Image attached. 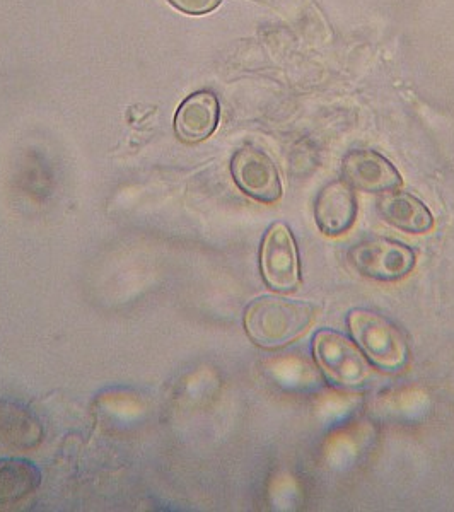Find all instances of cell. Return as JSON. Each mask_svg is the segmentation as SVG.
Returning <instances> with one entry per match:
<instances>
[{
  "label": "cell",
  "instance_id": "obj_1",
  "mask_svg": "<svg viewBox=\"0 0 454 512\" xmlns=\"http://www.w3.org/2000/svg\"><path fill=\"white\" fill-rule=\"evenodd\" d=\"M313 318L311 304L265 296L246 309L245 328L248 337L263 349H279L301 337Z\"/></svg>",
  "mask_w": 454,
  "mask_h": 512
},
{
  "label": "cell",
  "instance_id": "obj_2",
  "mask_svg": "<svg viewBox=\"0 0 454 512\" xmlns=\"http://www.w3.org/2000/svg\"><path fill=\"white\" fill-rule=\"evenodd\" d=\"M349 328L357 347L383 373H400L408 362L407 340L398 326L369 309L350 311Z\"/></svg>",
  "mask_w": 454,
  "mask_h": 512
},
{
  "label": "cell",
  "instance_id": "obj_3",
  "mask_svg": "<svg viewBox=\"0 0 454 512\" xmlns=\"http://www.w3.org/2000/svg\"><path fill=\"white\" fill-rule=\"evenodd\" d=\"M313 352L325 378L342 390H362L373 378L371 362L342 333L333 330L316 333Z\"/></svg>",
  "mask_w": 454,
  "mask_h": 512
},
{
  "label": "cell",
  "instance_id": "obj_4",
  "mask_svg": "<svg viewBox=\"0 0 454 512\" xmlns=\"http://www.w3.org/2000/svg\"><path fill=\"white\" fill-rule=\"evenodd\" d=\"M349 260L359 274L381 282L407 277L415 267V253L391 239H367L349 251Z\"/></svg>",
  "mask_w": 454,
  "mask_h": 512
},
{
  "label": "cell",
  "instance_id": "obj_5",
  "mask_svg": "<svg viewBox=\"0 0 454 512\" xmlns=\"http://www.w3.org/2000/svg\"><path fill=\"white\" fill-rule=\"evenodd\" d=\"M263 280L272 291L291 292L299 286V256L291 229L277 222L268 229L260 251Z\"/></svg>",
  "mask_w": 454,
  "mask_h": 512
},
{
  "label": "cell",
  "instance_id": "obj_6",
  "mask_svg": "<svg viewBox=\"0 0 454 512\" xmlns=\"http://www.w3.org/2000/svg\"><path fill=\"white\" fill-rule=\"evenodd\" d=\"M231 169L236 185L258 202L275 204L282 195L279 169L267 152L243 147L234 154Z\"/></svg>",
  "mask_w": 454,
  "mask_h": 512
},
{
  "label": "cell",
  "instance_id": "obj_7",
  "mask_svg": "<svg viewBox=\"0 0 454 512\" xmlns=\"http://www.w3.org/2000/svg\"><path fill=\"white\" fill-rule=\"evenodd\" d=\"M342 175L345 183L359 192H393L402 185V176L395 166L369 149L350 151L342 163Z\"/></svg>",
  "mask_w": 454,
  "mask_h": 512
},
{
  "label": "cell",
  "instance_id": "obj_8",
  "mask_svg": "<svg viewBox=\"0 0 454 512\" xmlns=\"http://www.w3.org/2000/svg\"><path fill=\"white\" fill-rule=\"evenodd\" d=\"M316 224L326 236H342L354 226L357 217L356 195L345 181L328 183L316 200Z\"/></svg>",
  "mask_w": 454,
  "mask_h": 512
},
{
  "label": "cell",
  "instance_id": "obj_9",
  "mask_svg": "<svg viewBox=\"0 0 454 512\" xmlns=\"http://www.w3.org/2000/svg\"><path fill=\"white\" fill-rule=\"evenodd\" d=\"M219 123V103L214 94L195 93L181 103L176 113L175 130L188 144L209 139Z\"/></svg>",
  "mask_w": 454,
  "mask_h": 512
},
{
  "label": "cell",
  "instance_id": "obj_10",
  "mask_svg": "<svg viewBox=\"0 0 454 512\" xmlns=\"http://www.w3.org/2000/svg\"><path fill=\"white\" fill-rule=\"evenodd\" d=\"M378 212L388 224L403 233L425 234L434 227L429 209L410 193H386L378 200Z\"/></svg>",
  "mask_w": 454,
  "mask_h": 512
},
{
  "label": "cell",
  "instance_id": "obj_11",
  "mask_svg": "<svg viewBox=\"0 0 454 512\" xmlns=\"http://www.w3.org/2000/svg\"><path fill=\"white\" fill-rule=\"evenodd\" d=\"M41 473L30 461L0 460V507L16 506L33 494Z\"/></svg>",
  "mask_w": 454,
  "mask_h": 512
},
{
  "label": "cell",
  "instance_id": "obj_12",
  "mask_svg": "<svg viewBox=\"0 0 454 512\" xmlns=\"http://www.w3.org/2000/svg\"><path fill=\"white\" fill-rule=\"evenodd\" d=\"M171 6L190 16H202L214 11L221 0H168Z\"/></svg>",
  "mask_w": 454,
  "mask_h": 512
}]
</instances>
